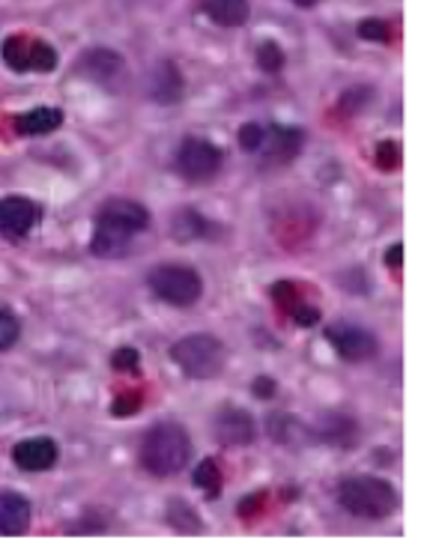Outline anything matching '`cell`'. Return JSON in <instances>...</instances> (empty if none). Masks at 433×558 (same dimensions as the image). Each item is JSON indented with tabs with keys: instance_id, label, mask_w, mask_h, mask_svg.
<instances>
[{
	"instance_id": "obj_1",
	"label": "cell",
	"mask_w": 433,
	"mask_h": 558,
	"mask_svg": "<svg viewBox=\"0 0 433 558\" xmlns=\"http://www.w3.org/2000/svg\"><path fill=\"white\" fill-rule=\"evenodd\" d=\"M149 213L137 201L129 197H111L96 213V230H93L91 251L96 257H123L132 248V242L141 230H147Z\"/></svg>"
},
{
	"instance_id": "obj_2",
	"label": "cell",
	"mask_w": 433,
	"mask_h": 558,
	"mask_svg": "<svg viewBox=\"0 0 433 558\" xmlns=\"http://www.w3.org/2000/svg\"><path fill=\"white\" fill-rule=\"evenodd\" d=\"M192 457V439L180 424L165 422L149 427L144 442H141V466L156 478H168L183 472Z\"/></svg>"
},
{
	"instance_id": "obj_3",
	"label": "cell",
	"mask_w": 433,
	"mask_h": 558,
	"mask_svg": "<svg viewBox=\"0 0 433 558\" xmlns=\"http://www.w3.org/2000/svg\"><path fill=\"white\" fill-rule=\"evenodd\" d=\"M338 501H341L344 511H350L353 517H362V520H386L388 513H395V508H398V493L383 478L353 475V478L341 481Z\"/></svg>"
},
{
	"instance_id": "obj_4",
	"label": "cell",
	"mask_w": 433,
	"mask_h": 558,
	"mask_svg": "<svg viewBox=\"0 0 433 558\" xmlns=\"http://www.w3.org/2000/svg\"><path fill=\"white\" fill-rule=\"evenodd\" d=\"M171 359L189 379H213L225 371L228 350L216 335H189L173 343Z\"/></svg>"
},
{
	"instance_id": "obj_5",
	"label": "cell",
	"mask_w": 433,
	"mask_h": 558,
	"mask_svg": "<svg viewBox=\"0 0 433 558\" xmlns=\"http://www.w3.org/2000/svg\"><path fill=\"white\" fill-rule=\"evenodd\" d=\"M147 284L156 293V299L168 302V305H177V308H192L204 293L201 275L194 272L192 266H183V263H161V266H156L149 272Z\"/></svg>"
},
{
	"instance_id": "obj_6",
	"label": "cell",
	"mask_w": 433,
	"mask_h": 558,
	"mask_svg": "<svg viewBox=\"0 0 433 558\" xmlns=\"http://www.w3.org/2000/svg\"><path fill=\"white\" fill-rule=\"evenodd\" d=\"M177 168L189 183H209L221 171V149L206 137H185L177 153Z\"/></svg>"
},
{
	"instance_id": "obj_7",
	"label": "cell",
	"mask_w": 433,
	"mask_h": 558,
	"mask_svg": "<svg viewBox=\"0 0 433 558\" xmlns=\"http://www.w3.org/2000/svg\"><path fill=\"white\" fill-rule=\"evenodd\" d=\"M3 60L15 72H51L58 66V51L34 36H10L3 43Z\"/></svg>"
},
{
	"instance_id": "obj_8",
	"label": "cell",
	"mask_w": 433,
	"mask_h": 558,
	"mask_svg": "<svg viewBox=\"0 0 433 558\" xmlns=\"http://www.w3.org/2000/svg\"><path fill=\"white\" fill-rule=\"evenodd\" d=\"M305 144V135L293 129V125H278L269 123L263 125L261 147L254 149V156L269 165V168H278V165H287L299 156V149Z\"/></svg>"
},
{
	"instance_id": "obj_9",
	"label": "cell",
	"mask_w": 433,
	"mask_h": 558,
	"mask_svg": "<svg viewBox=\"0 0 433 558\" xmlns=\"http://www.w3.org/2000/svg\"><path fill=\"white\" fill-rule=\"evenodd\" d=\"M326 338L344 362H368L376 355L374 335L362 326H353V323H335L326 329Z\"/></svg>"
},
{
	"instance_id": "obj_10",
	"label": "cell",
	"mask_w": 433,
	"mask_h": 558,
	"mask_svg": "<svg viewBox=\"0 0 433 558\" xmlns=\"http://www.w3.org/2000/svg\"><path fill=\"white\" fill-rule=\"evenodd\" d=\"M39 206L27 197H3L0 201V236L10 242L27 240V233L39 221Z\"/></svg>"
},
{
	"instance_id": "obj_11",
	"label": "cell",
	"mask_w": 433,
	"mask_h": 558,
	"mask_svg": "<svg viewBox=\"0 0 433 558\" xmlns=\"http://www.w3.org/2000/svg\"><path fill=\"white\" fill-rule=\"evenodd\" d=\"M213 436H216L221 445H228V448H240V445L254 442L257 427H254V418H251L245 410L225 407V410H218L216 418H213Z\"/></svg>"
},
{
	"instance_id": "obj_12",
	"label": "cell",
	"mask_w": 433,
	"mask_h": 558,
	"mask_svg": "<svg viewBox=\"0 0 433 558\" xmlns=\"http://www.w3.org/2000/svg\"><path fill=\"white\" fill-rule=\"evenodd\" d=\"M12 460L22 472H46L58 463V442L36 436V439H24L12 448Z\"/></svg>"
},
{
	"instance_id": "obj_13",
	"label": "cell",
	"mask_w": 433,
	"mask_h": 558,
	"mask_svg": "<svg viewBox=\"0 0 433 558\" xmlns=\"http://www.w3.org/2000/svg\"><path fill=\"white\" fill-rule=\"evenodd\" d=\"M31 525V501L22 493L0 490V535H24Z\"/></svg>"
},
{
	"instance_id": "obj_14",
	"label": "cell",
	"mask_w": 433,
	"mask_h": 558,
	"mask_svg": "<svg viewBox=\"0 0 433 558\" xmlns=\"http://www.w3.org/2000/svg\"><path fill=\"white\" fill-rule=\"evenodd\" d=\"M149 96L161 105H173L183 99V75H180V69L173 66L171 60H165V63L153 69V75H149Z\"/></svg>"
},
{
	"instance_id": "obj_15",
	"label": "cell",
	"mask_w": 433,
	"mask_h": 558,
	"mask_svg": "<svg viewBox=\"0 0 433 558\" xmlns=\"http://www.w3.org/2000/svg\"><path fill=\"white\" fill-rule=\"evenodd\" d=\"M79 69L87 78L105 84V81L117 78V75L123 72V58H120L117 51H111V48H91V51L81 58Z\"/></svg>"
},
{
	"instance_id": "obj_16",
	"label": "cell",
	"mask_w": 433,
	"mask_h": 558,
	"mask_svg": "<svg viewBox=\"0 0 433 558\" xmlns=\"http://www.w3.org/2000/svg\"><path fill=\"white\" fill-rule=\"evenodd\" d=\"M201 10L209 22L221 27H240L249 22V0H201Z\"/></svg>"
},
{
	"instance_id": "obj_17",
	"label": "cell",
	"mask_w": 433,
	"mask_h": 558,
	"mask_svg": "<svg viewBox=\"0 0 433 558\" xmlns=\"http://www.w3.org/2000/svg\"><path fill=\"white\" fill-rule=\"evenodd\" d=\"M63 123V111L58 108H34L27 114L15 117V132L19 135H48Z\"/></svg>"
},
{
	"instance_id": "obj_18",
	"label": "cell",
	"mask_w": 433,
	"mask_h": 558,
	"mask_svg": "<svg viewBox=\"0 0 433 558\" xmlns=\"http://www.w3.org/2000/svg\"><path fill=\"white\" fill-rule=\"evenodd\" d=\"M171 233L177 242H197L213 233V225L197 209H177L171 218Z\"/></svg>"
},
{
	"instance_id": "obj_19",
	"label": "cell",
	"mask_w": 433,
	"mask_h": 558,
	"mask_svg": "<svg viewBox=\"0 0 433 558\" xmlns=\"http://www.w3.org/2000/svg\"><path fill=\"white\" fill-rule=\"evenodd\" d=\"M269 427H273L275 439L281 445H290V448H299L311 439L309 427H302L293 415H273Z\"/></svg>"
},
{
	"instance_id": "obj_20",
	"label": "cell",
	"mask_w": 433,
	"mask_h": 558,
	"mask_svg": "<svg viewBox=\"0 0 433 558\" xmlns=\"http://www.w3.org/2000/svg\"><path fill=\"white\" fill-rule=\"evenodd\" d=\"M317 434L320 439H326L332 445H353L356 436H359V427L350 418H344V415H326Z\"/></svg>"
},
{
	"instance_id": "obj_21",
	"label": "cell",
	"mask_w": 433,
	"mask_h": 558,
	"mask_svg": "<svg viewBox=\"0 0 433 558\" xmlns=\"http://www.w3.org/2000/svg\"><path fill=\"white\" fill-rule=\"evenodd\" d=\"M165 517H168V523L177 525L180 532H201V520H197V513H194L183 499H171Z\"/></svg>"
},
{
	"instance_id": "obj_22",
	"label": "cell",
	"mask_w": 433,
	"mask_h": 558,
	"mask_svg": "<svg viewBox=\"0 0 433 558\" xmlns=\"http://www.w3.org/2000/svg\"><path fill=\"white\" fill-rule=\"evenodd\" d=\"M194 484H197L209 499H216L218 493H221V469L216 466V460H204L201 466L194 469Z\"/></svg>"
},
{
	"instance_id": "obj_23",
	"label": "cell",
	"mask_w": 433,
	"mask_h": 558,
	"mask_svg": "<svg viewBox=\"0 0 433 558\" xmlns=\"http://www.w3.org/2000/svg\"><path fill=\"white\" fill-rule=\"evenodd\" d=\"M257 66L263 72H281V66H285V51L278 48V43L266 39V43L257 46Z\"/></svg>"
},
{
	"instance_id": "obj_24",
	"label": "cell",
	"mask_w": 433,
	"mask_h": 558,
	"mask_svg": "<svg viewBox=\"0 0 433 558\" xmlns=\"http://www.w3.org/2000/svg\"><path fill=\"white\" fill-rule=\"evenodd\" d=\"M19 335H22V323H19V317H15L10 308H0V353L10 350L12 343L19 341Z\"/></svg>"
},
{
	"instance_id": "obj_25",
	"label": "cell",
	"mask_w": 433,
	"mask_h": 558,
	"mask_svg": "<svg viewBox=\"0 0 433 558\" xmlns=\"http://www.w3.org/2000/svg\"><path fill=\"white\" fill-rule=\"evenodd\" d=\"M359 36L368 39V43H388L392 39V27L383 19H365L359 24Z\"/></svg>"
},
{
	"instance_id": "obj_26",
	"label": "cell",
	"mask_w": 433,
	"mask_h": 558,
	"mask_svg": "<svg viewBox=\"0 0 433 558\" xmlns=\"http://www.w3.org/2000/svg\"><path fill=\"white\" fill-rule=\"evenodd\" d=\"M261 137H263V123H245L240 132H237L240 147L245 149V153H251V156H254V149L261 147Z\"/></svg>"
},
{
	"instance_id": "obj_27",
	"label": "cell",
	"mask_w": 433,
	"mask_h": 558,
	"mask_svg": "<svg viewBox=\"0 0 433 558\" xmlns=\"http://www.w3.org/2000/svg\"><path fill=\"white\" fill-rule=\"evenodd\" d=\"M398 159H400L398 144H395V141H383L380 149H376V161H380V168H383V171H395V168H398Z\"/></svg>"
},
{
	"instance_id": "obj_28",
	"label": "cell",
	"mask_w": 433,
	"mask_h": 558,
	"mask_svg": "<svg viewBox=\"0 0 433 558\" xmlns=\"http://www.w3.org/2000/svg\"><path fill=\"white\" fill-rule=\"evenodd\" d=\"M293 319H297L299 326H311V323H317L320 319V311L309 308V305H297V311H293Z\"/></svg>"
},
{
	"instance_id": "obj_29",
	"label": "cell",
	"mask_w": 433,
	"mask_h": 558,
	"mask_svg": "<svg viewBox=\"0 0 433 558\" xmlns=\"http://www.w3.org/2000/svg\"><path fill=\"white\" fill-rule=\"evenodd\" d=\"M137 365V353L135 350H120L115 355V367H123V371H132Z\"/></svg>"
},
{
	"instance_id": "obj_30",
	"label": "cell",
	"mask_w": 433,
	"mask_h": 558,
	"mask_svg": "<svg viewBox=\"0 0 433 558\" xmlns=\"http://www.w3.org/2000/svg\"><path fill=\"white\" fill-rule=\"evenodd\" d=\"M273 391H275V386H273V379H269V376H261V379H254V395H257V398H269Z\"/></svg>"
},
{
	"instance_id": "obj_31",
	"label": "cell",
	"mask_w": 433,
	"mask_h": 558,
	"mask_svg": "<svg viewBox=\"0 0 433 558\" xmlns=\"http://www.w3.org/2000/svg\"><path fill=\"white\" fill-rule=\"evenodd\" d=\"M400 257H404V245H392V248L386 251V263L392 269H400Z\"/></svg>"
},
{
	"instance_id": "obj_32",
	"label": "cell",
	"mask_w": 433,
	"mask_h": 558,
	"mask_svg": "<svg viewBox=\"0 0 433 558\" xmlns=\"http://www.w3.org/2000/svg\"><path fill=\"white\" fill-rule=\"evenodd\" d=\"M293 3H297V7H305V10H309V7H317L320 0H293Z\"/></svg>"
}]
</instances>
